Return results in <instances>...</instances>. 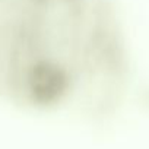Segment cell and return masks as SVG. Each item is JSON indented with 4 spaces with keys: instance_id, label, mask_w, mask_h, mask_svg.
Wrapping results in <instances>:
<instances>
[{
    "instance_id": "1",
    "label": "cell",
    "mask_w": 149,
    "mask_h": 149,
    "mask_svg": "<svg viewBox=\"0 0 149 149\" xmlns=\"http://www.w3.org/2000/svg\"><path fill=\"white\" fill-rule=\"evenodd\" d=\"M120 61L108 0H0V97L70 104L108 86Z\"/></svg>"
}]
</instances>
